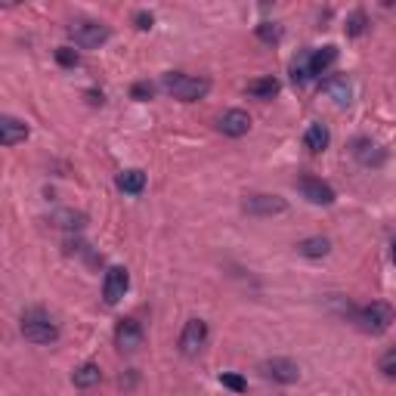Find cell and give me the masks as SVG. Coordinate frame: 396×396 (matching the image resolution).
I'll return each instance as SVG.
<instances>
[{
    "label": "cell",
    "instance_id": "obj_20",
    "mask_svg": "<svg viewBox=\"0 0 396 396\" xmlns=\"http://www.w3.org/2000/svg\"><path fill=\"white\" fill-rule=\"evenodd\" d=\"M276 93H279L276 77H257V81L248 84V96H254V99H273Z\"/></svg>",
    "mask_w": 396,
    "mask_h": 396
},
{
    "label": "cell",
    "instance_id": "obj_30",
    "mask_svg": "<svg viewBox=\"0 0 396 396\" xmlns=\"http://www.w3.org/2000/svg\"><path fill=\"white\" fill-rule=\"evenodd\" d=\"M390 248H393V251H390V257H393V263H396V242H393Z\"/></svg>",
    "mask_w": 396,
    "mask_h": 396
},
{
    "label": "cell",
    "instance_id": "obj_9",
    "mask_svg": "<svg viewBox=\"0 0 396 396\" xmlns=\"http://www.w3.org/2000/svg\"><path fill=\"white\" fill-rule=\"evenodd\" d=\"M298 189L304 192V198L309 205H335V189L325 180H319V177H300Z\"/></svg>",
    "mask_w": 396,
    "mask_h": 396
},
{
    "label": "cell",
    "instance_id": "obj_14",
    "mask_svg": "<svg viewBox=\"0 0 396 396\" xmlns=\"http://www.w3.org/2000/svg\"><path fill=\"white\" fill-rule=\"evenodd\" d=\"M353 155H356V161H359V165H366V167L381 165V161H384V152L378 149L371 139H356V143H353Z\"/></svg>",
    "mask_w": 396,
    "mask_h": 396
},
{
    "label": "cell",
    "instance_id": "obj_28",
    "mask_svg": "<svg viewBox=\"0 0 396 396\" xmlns=\"http://www.w3.org/2000/svg\"><path fill=\"white\" fill-rule=\"evenodd\" d=\"M378 369L384 371L387 378H396V347H390L384 356H381V362H378Z\"/></svg>",
    "mask_w": 396,
    "mask_h": 396
},
{
    "label": "cell",
    "instance_id": "obj_17",
    "mask_svg": "<svg viewBox=\"0 0 396 396\" xmlns=\"http://www.w3.org/2000/svg\"><path fill=\"white\" fill-rule=\"evenodd\" d=\"M118 189L127 196H139L146 189V174L143 170H124V174H118Z\"/></svg>",
    "mask_w": 396,
    "mask_h": 396
},
{
    "label": "cell",
    "instance_id": "obj_26",
    "mask_svg": "<svg viewBox=\"0 0 396 396\" xmlns=\"http://www.w3.org/2000/svg\"><path fill=\"white\" fill-rule=\"evenodd\" d=\"M130 96H134L136 103H146V99H152V96H155V84H149V81L134 84V87H130Z\"/></svg>",
    "mask_w": 396,
    "mask_h": 396
},
{
    "label": "cell",
    "instance_id": "obj_29",
    "mask_svg": "<svg viewBox=\"0 0 396 396\" xmlns=\"http://www.w3.org/2000/svg\"><path fill=\"white\" fill-rule=\"evenodd\" d=\"M134 22H136V28H139V31H149V28H152V22H155V15H152V13H136V15H134Z\"/></svg>",
    "mask_w": 396,
    "mask_h": 396
},
{
    "label": "cell",
    "instance_id": "obj_3",
    "mask_svg": "<svg viewBox=\"0 0 396 396\" xmlns=\"http://www.w3.org/2000/svg\"><path fill=\"white\" fill-rule=\"evenodd\" d=\"M393 319H396L393 307L384 304V300H371L369 307L356 309V322H359V328L366 331V335H384L393 325Z\"/></svg>",
    "mask_w": 396,
    "mask_h": 396
},
{
    "label": "cell",
    "instance_id": "obj_2",
    "mask_svg": "<svg viewBox=\"0 0 396 396\" xmlns=\"http://www.w3.org/2000/svg\"><path fill=\"white\" fill-rule=\"evenodd\" d=\"M161 87H165L174 99H180V103H196V99H201L207 90H211V81H207V77H196V75L170 72V75H165Z\"/></svg>",
    "mask_w": 396,
    "mask_h": 396
},
{
    "label": "cell",
    "instance_id": "obj_4",
    "mask_svg": "<svg viewBox=\"0 0 396 396\" xmlns=\"http://www.w3.org/2000/svg\"><path fill=\"white\" fill-rule=\"evenodd\" d=\"M68 34H72V41L77 46H84V50H96V46H103L108 41V25L96 19H75L72 25H68Z\"/></svg>",
    "mask_w": 396,
    "mask_h": 396
},
{
    "label": "cell",
    "instance_id": "obj_13",
    "mask_svg": "<svg viewBox=\"0 0 396 396\" xmlns=\"http://www.w3.org/2000/svg\"><path fill=\"white\" fill-rule=\"evenodd\" d=\"M25 136H28V124L25 121L13 118V115H4V118H0V143L4 146H15V143H22Z\"/></svg>",
    "mask_w": 396,
    "mask_h": 396
},
{
    "label": "cell",
    "instance_id": "obj_11",
    "mask_svg": "<svg viewBox=\"0 0 396 396\" xmlns=\"http://www.w3.org/2000/svg\"><path fill=\"white\" fill-rule=\"evenodd\" d=\"M217 127H220V134H223V136L238 139V136H245L248 130H251V115L242 112V108H229V112H223V115H220Z\"/></svg>",
    "mask_w": 396,
    "mask_h": 396
},
{
    "label": "cell",
    "instance_id": "obj_16",
    "mask_svg": "<svg viewBox=\"0 0 396 396\" xmlns=\"http://www.w3.org/2000/svg\"><path fill=\"white\" fill-rule=\"evenodd\" d=\"M304 143H307L309 152H325L328 149V143H331L328 127H325V124H309L307 134H304Z\"/></svg>",
    "mask_w": 396,
    "mask_h": 396
},
{
    "label": "cell",
    "instance_id": "obj_22",
    "mask_svg": "<svg viewBox=\"0 0 396 396\" xmlns=\"http://www.w3.org/2000/svg\"><path fill=\"white\" fill-rule=\"evenodd\" d=\"M50 220H53V226H59V229H81L84 223H87V217L81 211H56Z\"/></svg>",
    "mask_w": 396,
    "mask_h": 396
},
{
    "label": "cell",
    "instance_id": "obj_8",
    "mask_svg": "<svg viewBox=\"0 0 396 396\" xmlns=\"http://www.w3.org/2000/svg\"><path fill=\"white\" fill-rule=\"evenodd\" d=\"M143 338H146V331L136 319H121L118 328H115V344H118V350H124V353L139 350V347H143Z\"/></svg>",
    "mask_w": 396,
    "mask_h": 396
},
{
    "label": "cell",
    "instance_id": "obj_1",
    "mask_svg": "<svg viewBox=\"0 0 396 396\" xmlns=\"http://www.w3.org/2000/svg\"><path fill=\"white\" fill-rule=\"evenodd\" d=\"M19 328H22V338L31 340V344H53V340L59 338V328H56V322L50 319V313H44L41 307H31L22 313V322H19Z\"/></svg>",
    "mask_w": 396,
    "mask_h": 396
},
{
    "label": "cell",
    "instance_id": "obj_24",
    "mask_svg": "<svg viewBox=\"0 0 396 396\" xmlns=\"http://www.w3.org/2000/svg\"><path fill=\"white\" fill-rule=\"evenodd\" d=\"M257 37L267 44H279L282 41V28L273 25V22H263V25H257Z\"/></svg>",
    "mask_w": 396,
    "mask_h": 396
},
{
    "label": "cell",
    "instance_id": "obj_18",
    "mask_svg": "<svg viewBox=\"0 0 396 396\" xmlns=\"http://www.w3.org/2000/svg\"><path fill=\"white\" fill-rule=\"evenodd\" d=\"M99 378H103V371H99V366L96 362H84L81 369L72 375V381H75V387H81V390H87V387H93V384H99Z\"/></svg>",
    "mask_w": 396,
    "mask_h": 396
},
{
    "label": "cell",
    "instance_id": "obj_21",
    "mask_svg": "<svg viewBox=\"0 0 396 396\" xmlns=\"http://www.w3.org/2000/svg\"><path fill=\"white\" fill-rule=\"evenodd\" d=\"M309 77H313V68H309V50H304V53H298L294 62H291V81L300 87V84H307Z\"/></svg>",
    "mask_w": 396,
    "mask_h": 396
},
{
    "label": "cell",
    "instance_id": "obj_6",
    "mask_svg": "<svg viewBox=\"0 0 396 396\" xmlns=\"http://www.w3.org/2000/svg\"><path fill=\"white\" fill-rule=\"evenodd\" d=\"M205 344H207V322L205 319H189L183 325V335H180L183 356H198Z\"/></svg>",
    "mask_w": 396,
    "mask_h": 396
},
{
    "label": "cell",
    "instance_id": "obj_5",
    "mask_svg": "<svg viewBox=\"0 0 396 396\" xmlns=\"http://www.w3.org/2000/svg\"><path fill=\"white\" fill-rule=\"evenodd\" d=\"M285 198L279 196H267V192H257V196H245L242 201V211L248 217H273V214H282L285 211Z\"/></svg>",
    "mask_w": 396,
    "mask_h": 396
},
{
    "label": "cell",
    "instance_id": "obj_15",
    "mask_svg": "<svg viewBox=\"0 0 396 396\" xmlns=\"http://www.w3.org/2000/svg\"><path fill=\"white\" fill-rule=\"evenodd\" d=\"M338 62V46H322V50H309V68L313 75H325Z\"/></svg>",
    "mask_w": 396,
    "mask_h": 396
},
{
    "label": "cell",
    "instance_id": "obj_27",
    "mask_svg": "<svg viewBox=\"0 0 396 396\" xmlns=\"http://www.w3.org/2000/svg\"><path fill=\"white\" fill-rule=\"evenodd\" d=\"M56 62L65 68H75L77 62H81V56H77V50H72V46H59L56 50Z\"/></svg>",
    "mask_w": 396,
    "mask_h": 396
},
{
    "label": "cell",
    "instance_id": "obj_7",
    "mask_svg": "<svg viewBox=\"0 0 396 396\" xmlns=\"http://www.w3.org/2000/svg\"><path fill=\"white\" fill-rule=\"evenodd\" d=\"M263 371V378H269V381H276V384H294L300 378V369H298V362H291V359H285V356H276V359H267L260 366Z\"/></svg>",
    "mask_w": 396,
    "mask_h": 396
},
{
    "label": "cell",
    "instance_id": "obj_19",
    "mask_svg": "<svg viewBox=\"0 0 396 396\" xmlns=\"http://www.w3.org/2000/svg\"><path fill=\"white\" fill-rule=\"evenodd\" d=\"M331 251V242L325 236H313V238H304V242L298 245V254H304V257H325V254Z\"/></svg>",
    "mask_w": 396,
    "mask_h": 396
},
{
    "label": "cell",
    "instance_id": "obj_25",
    "mask_svg": "<svg viewBox=\"0 0 396 396\" xmlns=\"http://www.w3.org/2000/svg\"><path fill=\"white\" fill-rule=\"evenodd\" d=\"M220 384L229 387L232 393H245V390H248V381H245V378H242V375H232V371H223V375H220Z\"/></svg>",
    "mask_w": 396,
    "mask_h": 396
},
{
    "label": "cell",
    "instance_id": "obj_23",
    "mask_svg": "<svg viewBox=\"0 0 396 396\" xmlns=\"http://www.w3.org/2000/svg\"><path fill=\"white\" fill-rule=\"evenodd\" d=\"M366 28H369V15L362 10H353L350 15H347V34L350 37H359Z\"/></svg>",
    "mask_w": 396,
    "mask_h": 396
},
{
    "label": "cell",
    "instance_id": "obj_10",
    "mask_svg": "<svg viewBox=\"0 0 396 396\" xmlns=\"http://www.w3.org/2000/svg\"><path fill=\"white\" fill-rule=\"evenodd\" d=\"M130 288V276H127V269L124 267H112L106 273L103 279V298H106V304H118V300L127 294Z\"/></svg>",
    "mask_w": 396,
    "mask_h": 396
},
{
    "label": "cell",
    "instance_id": "obj_12",
    "mask_svg": "<svg viewBox=\"0 0 396 396\" xmlns=\"http://www.w3.org/2000/svg\"><path fill=\"white\" fill-rule=\"evenodd\" d=\"M322 93H328L338 106H350L353 87H350V81H347V75H328L322 81Z\"/></svg>",
    "mask_w": 396,
    "mask_h": 396
}]
</instances>
